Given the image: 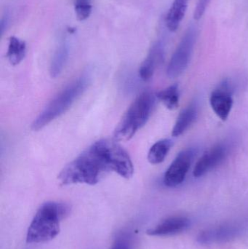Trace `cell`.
Returning <instances> with one entry per match:
<instances>
[{
  "label": "cell",
  "mask_w": 248,
  "mask_h": 249,
  "mask_svg": "<svg viewBox=\"0 0 248 249\" xmlns=\"http://www.w3.org/2000/svg\"><path fill=\"white\" fill-rule=\"evenodd\" d=\"M123 178L133 175V164L127 151L115 139H102L92 143L67 164L58 176L61 185H95L110 173Z\"/></svg>",
  "instance_id": "cell-1"
},
{
  "label": "cell",
  "mask_w": 248,
  "mask_h": 249,
  "mask_svg": "<svg viewBox=\"0 0 248 249\" xmlns=\"http://www.w3.org/2000/svg\"><path fill=\"white\" fill-rule=\"evenodd\" d=\"M68 205L48 201L38 209L26 235L28 244H41L54 239L59 234L61 223L68 216Z\"/></svg>",
  "instance_id": "cell-2"
},
{
  "label": "cell",
  "mask_w": 248,
  "mask_h": 249,
  "mask_svg": "<svg viewBox=\"0 0 248 249\" xmlns=\"http://www.w3.org/2000/svg\"><path fill=\"white\" fill-rule=\"evenodd\" d=\"M90 83V76L84 74L71 82L55 96L32 124L33 131L42 130L45 126L59 118L74 105L84 93Z\"/></svg>",
  "instance_id": "cell-3"
},
{
  "label": "cell",
  "mask_w": 248,
  "mask_h": 249,
  "mask_svg": "<svg viewBox=\"0 0 248 249\" xmlns=\"http://www.w3.org/2000/svg\"><path fill=\"white\" fill-rule=\"evenodd\" d=\"M156 99L157 96L149 90H145L138 95L115 128L114 139L117 142L132 139L148 122L154 110Z\"/></svg>",
  "instance_id": "cell-4"
},
{
  "label": "cell",
  "mask_w": 248,
  "mask_h": 249,
  "mask_svg": "<svg viewBox=\"0 0 248 249\" xmlns=\"http://www.w3.org/2000/svg\"><path fill=\"white\" fill-rule=\"evenodd\" d=\"M197 37L198 31L196 28L194 26H189L181 39L167 66V74L170 78L179 77L187 68L193 54Z\"/></svg>",
  "instance_id": "cell-5"
},
{
  "label": "cell",
  "mask_w": 248,
  "mask_h": 249,
  "mask_svg": "<svg viewBox=\"0 0 248 249\" xmlns=\"http://www.w3.org/2000/svg\"><path fill=\"white\" fill-rule=\"evenodd\" d=\"M194 158L192 149L182 151L170 164L164 177L165 185L176 187L183 182Z\"/></svg>",
  "instance_id": "cell-6"
},
{
  "label": "cell",
  "mask_w": 248,
  "mask_h": 249,
  "mask_svg": "<svg viewBox=\"0 0 248 249\" xmlns=\"http://www.w3.org/2000/svg\"><path fill=\"white\" fill-rule=\"evenodd\" d=\"M228 149L224 144H217L201 157L194 169V176L200 177L218 166L227 157Z\"/></svg>",
  "instance_id": "cell-7"
},
{
  "label": "cell",
  "mask_w": 248,
  "mask_h": 249,
  "mask_svg": "<svg viewBox=\"0 0 248 249\" xmlns=\"http://www.w3.org/2000/svg\"><path fill=\"white\" fill-rule=\"evenodd\" d=\"M210 103L218 118L222 121H226L228 118L233 106V98L227 82L211 93Z\"/></svg>",
  "instance_id": "cell-8"
},
{
  "label": "cell",
  "mask_w": 248,
  "mask_h": 249,
  "mask_svg": "<svg viewBox=\"0 0 248 249\" xmlns=\"http://www.w3.org/2000/svg\"><path fill=\"white\" fill-rule=\"evenodd\" d=\"M190 225V221L183 216H172L165 219L154 228L147 231L150 236H170L186 231Z\"/></svg>",
  "instance_id": "cell-9"
},
{
  "label": "cell",
  "mask_w": 248,
  "mask_h": 249,
  "mask_svg": "<svg viewBox=\"0 0 248 249\" xmlns=\"http://www.w3.org/2000/svg\"><path fill=\"white\" fill-rule=\"evenodd\" d=\"M164 48L161 42H157L150 50L147 58L141 64L138 75L143 81L147 82L152 77L157 67L163 61Z\"/></svg>",
  "instance_id": "cell-10"
},
{
  "label": "cell",
  "mask_w": 248,
  "mask_h": 249,
  "mask_svg": "<svg viewBox=\"0 0 248 249\" xmlns=\"http://www.w3.org/2000/svg\"><path fill=\"white\" fill-rule=\"evenodd\" d=\"M189 0H174L166 17V25L170 32H176L186 14Z\"/></svg>",
  "instance_id": "cell-11"
},
{
  "label": "cell",
  "mask_w": 248,
  "mask_h": 249,
  "mask_svg": "<svg viewBox=\"0 0 248 249\" xmlns=\"http://www.w3.org/2000/svg\"><path fill=\"white\" fill-rule=\"evenodd\" d=\"M197 116H198V109L195 105H192L185 108L178 117L177 121L172 131L173 136L177 137L184 133L195 122Z\"/></svg>",
  "instance_id": "cell-12"
},
{
  "label": "cell",
  "mask_w": 248,
  "mask_h": 249,
  "mask_svg": "<svg viewBox=\"0 0 248 249\" xmlns=\"http://www.w3.org/2000/svg\"><path fill=\"white\" fill-rule=\"evenodd\" d=\"M26 42L16 36H11L9 39L7 58L13 66L18 65L26 56Z\"/></svg>",
  "instance_id": "cell-13"
},
{
  "label": "cell",
  "mask_w": 248,
  "mask_h": 249,
  "mask_svg": "<svg viewBox=\"0 0 248 249\" xmlns=\"http://www.w3.org/2000/svg\"><path fill=\"white\" fill-rule=\"evenodd\" d=\"M68 54L69 51L68 45L66 42H63L57 48L52 56L50 67V74L51 77L55 78L61 74L68 61Z\"/></svg>",
  "instance_id": "cell-14"
},
{
  "label": "cell",
  "mask_w": 248,
  "mask_h": 249,
  "mask_svg": "<svg viewBox=\"0 0 248 249\" xmlns=\"http://www.w3.org/2000/svg\"><path fill=\"white\" fill-rule=\"evenodd\" d=\"M173 146V142L170 139H162L156 142L148 153L149 162L153 165H158L165 159L169 151Z\"/></svg>",
  "instance_id": "cell-15"
},
{
  "label": "cell",
  "mask_w": 248,
  "mask_h": 249,
  "mask_svg": "<svg viewBox=\"0 0 248 249\" xmlns=\"http://www.w3.org/2000/svg\"><path fill=\"white\" fill-rule=\"evenodd\" d=\"M157 99L160 100L166 107L170 110L177 109L179 105V86L175 84L169 86L167 89L161 90L156 95Z\"/></svg>",
  "instance_id": "cell-16"
},
{
  "label": "cell",
  "mask_w": 248,
  "mask_h": 249,
  "mask_svg": "<svg viewBox=\"0 0 248 249\" xmlns=\"http://www.w3.org/2000/svg\"><path fill=\"white\" fill-rule=\"evenodd\" d=\"M92 0H75L74 10L77 19L84 20L88 18L92 12Z\"/></svg>",
  "instance_id": "cell-17"
},
{
  "label": "cell",
  "mask_w": 248,
  "mask_h": 249,
  "mask_svg": "<svg viewBox=\"0 0 248 249\" xmlns=\"http://www.w3.org/2000/svg\"><path fill=\"white\" fill-rule=\"evenodd\" d=\"M110 249H133L131 236L122 235L118 237Z\"/></svg>",
  "instance_id": "cell-18"
},
{
  "label": "cell",
  "mask_w": 248,
  "mask_h": 249,
  "mask_svg": "<svg viewBox=\"0 0 248 249\" xmlns=\"http://www.w3.org/2000/svg\"><path fill=\"white\" fill-rule=\"evenodd\" d=\"M210 2H211V0H198L196 8L195 10V13H194V17L196 20H199L203 16Z\"/></svg>",
  "instance_id": "cell-19"
},
{
  "label": "cell",
  "mask_w": 248,
  "mask_h": 249,
  "mask_svg": "<svg viewBox=\"0 0 248 249\" xmlns=\"http://www.w3.org/2000/svg\"><path fill=\"white\" fill-rule=\"evenodd\" d=\"M7 23H8V15L5 14V16H3L1 20V35L4 33V30L7 27Z\"/></svg>",
  "instance_id": "cell-20"
}]
</instances>
